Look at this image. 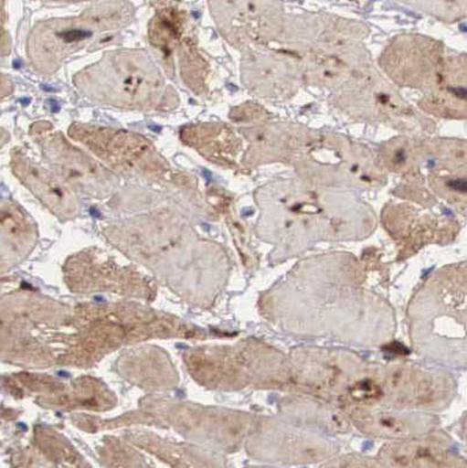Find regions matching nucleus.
Listing matches in <instances>:
<instances>
[{
	"label": "nucleus",
	"instance_id": "obj_1",
	"mask_svg": "<svg viewBox=\"0 0 467 468\" xmlns=\"http://www.w3.org/2000/svg\"><path fill=\"white\" fill-rule=\"evenodd\" d=\"M409 316L420 355L467 367V263L433 273L413 297Z\"/></svg>",
	"mask_w": 467,
	"mask_h": 468
},
{
	"label": "nucleus",
	"instance_id": "obj_2",
	"mask_svg": "<svg viewBox=\"0 0 467 468\" xmlns=\"http://www.w3.org/2000/svg\"><path fill=\"white\" fill-rule=\"evenodd\" d=\"M73 82L93 101L119 109L153 111L179 101L151 58L140 51L107 53Z\"/></svg>",
	"mask_w": 467,
	"mask_h": 468
},
{
	"label": "nucleus",
	"instance_id": "obj_3",
	"mask_svg": "<svg viewBox=\"0 0 467 468\" xmlns=\"http://www.w3.org/2000/svg\"><path fill=\"white\" fill-rule=\"evenodd\" d=\"M133 16L131 4L114 2L90 7L72 18L41 23L28 39L27 51L32 64L40 72L51 74L66 58L93 45L99 37L109 38L110 33L126 27Z\"/></svg>",
	"mask_w": 467,
	"mask_h": 468
},
{
	"label": "nucleus",
	"instance_id": "obj_4",
	"mask_svg": "<svg viewBox=\"0 0 467 468\" xmlns=\"http://www.w3.org/2000/svg\"><path fill=\"white\" fill-rule=\"evenodd\" d=\"M69 133L114 171L148 180H160L168 174L166 161L142 135L84 123H73Z\"/></svg>",
	"mask_w": 467,
	"mask_h": 468
},
{
	"label": "nucleus",
	"instance_id": "obj_5",
	"mask_svg": "<svg viewBox=\"0 0 467 468\" xmlns=\"http://www.w3.org/2000/svg\"><path fill=\"white\" fill-rule=\"evenodd\" d=\"M39 144L52 172L66 186L98 197L117 186V179L109 169L74 147L63 135H39Z\"/></svg>",
	"mask_w": 467,
	"mask_h": 468
},
{
	"label": "nucleus",
	"instance_id": "obj_6",
	"mask_svg": "<svg viewBox=\"0 0 467 468\" xmlns=\"http://www.w3.org/2000/svg\"><path fill=\"white\" fill-rule=\"evenodd\" d=\"M11 165L16 177L45 205L59 213H71L76 201L55 173L40 167L18 149L12 154Z\"/></svg>",
	"mask_w": 467,
	"mask_h": 468
},
{
	"label": "nucleus",
	"instance_id": "obj_7",
	"mask_svg": "<svg viewBox=\"0 0 467 468\" xmlns=\"http://www.w3.org/2000/svg\"><path fill=\"white\" fill-rule=\"evenodd\" d=\"M188 14L179 0H156L155 15L150 24L148 37L152 47L165 64L173 65L172 58L181 41H186Z\"/></svg>",
	"mask_w": 467,
	"mask_h": 468
},
{
	"label": "nucleus",
	"instance_id": "obj_8",
	"mask_svg": "<svg viewBox=\"0 0 467 468\" xmlns=\"http://www.w3.org/2000/svg\"><path fill=\"white\" fill-rule=\"evenodd\" d=\"M440 78V93L433 99L435 111L445 118L467 120V56L446 61Z\"/></svg>",
	"mask_w": 467,
	"mask_h": 468
},
{
	"label": "nucleus",
	"instance_id": "obj_9",
	"mask_svg": "<svg viewBox=\"0 0 467 468\" xmlns=\"http://www.w3.org/2000/svg\"><path fill=\"white\" fill-rule=\"evenodd\" d=\"M181 139L215 164L227 165L237 154V138L226 126L214 123L186 126L181 131Z\"/></svg>",
	"mask_w": 467,
	"mask_h": 468
},
{
	"label": "nucleus",
	"instance_id": "obj_10",
	"mask_svg": "<svg viewBox=\"0 0 467 468\" xmlns=\"http://www.w3.org/2000/svg\"><path fill=\"white\" fill-rule=\"evenodd\" d=\"M431 184L435 192L467 218V165H446L433 174Z\"/></svg>",
	"mask_w": 467,
	"mask_h": 468
},
{
	"label": "nucleus",
	"instance_id": "obj_11",
	"mask_svg": "<svg viewBox=\"0 0 467 468\" xmlns=\"http://www.w3.org/2000/svg\"><path fill=\"white\" fill-rule=\"evenodd\" d=\"M437 152L451 164L467 165V141L443 140L437 144Z\"/></svg>",
	"mask_w": 467,
	"mask_h": 468
},
{
	"label": "nucleus",
	"instance_id": "obj_12",
	"mask_svg": "<svg viewBox=\"0 0 467 468\" xmlns=\"http://www.w3.org/2000/svg\"><path fill=\"white\" fill-rule=\"evenodd\" d=\"M48 2H85V0H48Z\"/></svg>",
	"mask_w": 467,
	"mask_h": 468
},
{
	"label": "nucleus",
	"instance_id": "obj_13",
	"mask_svg": "<svg viewBox=\"0 0 467 468\" xmlns=\"http://www.w3.org/2000/svg\"><path fill=\"white\" fill-rule=\"evenodd\" d=\"M465 429H466V437H467V422H466V425H465Z\"/></svg>",
	"mask_w": 467,
	"mask_h": 468
}]
</instances>
